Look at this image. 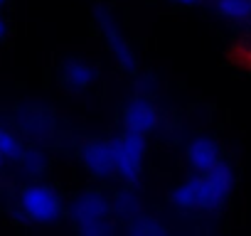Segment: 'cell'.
<instances>
[{
  "label": "cell",
  "mask_w": 251,
  "mask_h": 236,
  "mask_svg": "<svg viewBox=\"0 0 251 236\" xmlns=\"http://www.w3.org/2000/svg\"><path fill=\"white\" fill-rule=\"evenodd\" d=\"M20 163V167L27 172V175H40L42 170H45V155L40 153V150H27L25 148V153H23V158L18 160Z\"/></svg>",
  "instance_id": "cell-13"
},
{
  "label": "cell",
  "mask_w": 251,
  "mask_h": 236,
  "mask_svg": "<svg viewBox=\"0 0 251 236\" xmlns=\"http://www.w3.org/2000/svg\"><path fill=\"white\" fill-rule=\"evenodd\" d=\"M113 148V165L116 175H121L126 182H136L143 170V158H146V138L123 131L111 141Z\"/></svg>",
  "instance_id": "cell-2"
},
{
  "label": "cell",
  "mask_w": 251,
  "mask_h": 236,
  "mask_svg": "<svg viewBox=\"0 0 251 236\" xmlns=\"http://www.w3.org/2000/svg\"><path fill=\"white\" fill-rule=\"evenodd\" d=\"M5 3H8V0H0V8H3V5H5Z\"/></svg>",
  "instance_id": "cell-17"
},
{
  "label": "cell",
  "mask_w": 251,
  "mask_h": 236,
  "mask_svg": "<svg viewBox=\"0 0 251 236\" xmlns=\"http://www.w3.org/2000/svg\"><path fill=\"white\" fill-rule=\"evenodd\" d=\"M96 20H99V27H101L103 37L108 40V49H111V54L116 57V62H118L123 69L133 71V69H136V54H133L128 40L123 37V32H121V27H118V23H116V18H113L108 10H96Z\"/></svg>",
  "instance_id": "cell-5"
},
{
  "label": "cell",
  "mask_w": 251,
  "mask_h": 236,
  "mask_svg": "<svg viewBox=\"0 0 251 236\" xmlns=\"http://www.w3.org/2000/svg\"><path fill=\"white\" fill-rule=\"evenodd\" d=\"M173 3H177V5H197L200 0H173Z\"/></svg>",
  "instance_id": "cell-14"
},
{
  "label": "cell",
  "mask_w": 251,
  "mask_h": 236,
  "mask_svg": "<svg viewBox=\"0 0 251 236\" xmlns=\"http://www.w3.org/2000/svg\"><path fill=\"white\" fill-rule=\"evenodd\" d=\"M128 236H168V229L160 221H155L153 216L138 214L128 226Z\"/></svg>",
  "instance_id": "cell-10"
},
{
  "label": "cell",
  "mask_w": 251,
  "mask_h": 236,
  "mask_svg": "<svg viewBox=\"0 0 251 236\" xmlns=\"http://www.w3.org/2000/svg\"><path fill=\"white\" fill-rule=\"evenodd\" d=\"M0 153H3L5 160H20L23 153H25V145H23L20 136L8 131V128H0Z\"/></svg>",
  "instance_id": "cell-11"
},
{
  "label": "cell",
  "mask_w": 251,
  "mask_h": 236,
  "mask_svg": "<svg viewBox=\"0 0 251 236\" xmlns=\"http://www.w3.org/2000/svg\"><path fill=\"white\" fill-rule=\"evenodd\" d=\"M217 10L229 20H246L251 15V0H217Z\"/></svg>",
  "instance_id": "cell-12"
},
{
  "label": "cell",
  "mask_w": 251,
  "mask_h": 236,
  "mask_svg": "<svg viewBox=\"0 0 251 236\" xmlns=\"http://www.w3.org/2000/svg\"><path fill=\"white\" fill-rule=\"evenodd\" d=\"M187 163L195 172H207V170H212L214 165L222 163V150L212 138L197 136L187 145Z\"/></svg>",
  "instance_id": "cell-8"
},
{
  "label": "cell",
  "mask_w": 251,
  "mask_h": 236,
  "mask_svg": "<svg viewBox=\"0 0 251 236\" xmlns=\"http://www.w3.org/2000/svg\"><path fill=\"white\" fill-rule=\"evenodd\" d=\"M3 163H5V158H3V153H0V167H3Z\"/></svg>",
  "instance_id": "cell-16"
},
{
  "label": "cell",
  "mask_w": 251,
  "mask_h": 236,
  "mask_svg": "<svg viewBox=\"0 0 251 236\" xmlns=\"http://www.w3.org/2000/svg\"><path fill=\"white\" fill-rule=\"evenodd\" d=\"M234 187V170L222 160L207 172H197L173 192V204L180 209H219Z\"/></svg>",
  "instance_id": "cell-1"
},
{
  "label": "cell",
  "mask_w": 251,
  "mask_h": 236,
  "mask_svg": "<svg viewBox=\"0 0 251 236\" xmlns=\"http://www.w3.org/2000/svg\"><path fill=\"white\" fill-rule=\"evenodd\" d=\"M20 207L27 219L40 221V224H54L64 212L59 194L52 187L40 185V182H32L20 192Z\"/></svg>",
  "instance_id": "cell-3"
},
{
  "label": "cell",
  "mask_w": 251,
  "mask_h": 236,
  "mask_svg": "<svg viewBox=\"0 0 251 236\" xmlns=\"http://www.w3.org/2000/svg\"><path fill=\"white\" fill-rule=\"evenodd\" d=\"M69 214H72V221L76 224V229L81 231V229H89V226L106 224L108 216H111V204L103 194L89 189V192H81V194L74 197Z\"/></svg>",
  "instance_id": "cell-4"
},
{
  "label": "cell",
  "mask_w": 251,
  "mask_h": 236,
  "mask_svg": "<svg viewBox=\"0 0 251 236\" xmlns=\"http://www.w3.org/2000/svg\"><path fill=\"white\" fill-rule=\"evenodd\" d=\"M3 37H5V20L0 18V40H3Z\"/></svg>",
  "instance_id": "cell-15"
},
{
  "label": "cell",
  "mask_w": 251,
  "mask_h": 236,
  "mask_svg": "<svg viewBox=\"0 0 251 236\" xmlns=\"http://www.w3.org/2000/svg\"><path fill=\"white\" fill-rule=\"evenodd\" d=\"M158 108L148 101V98H133L123 111V126L128 133H136V136H148L158 128Z\"/></svg>",
  "instance_id": "cell-6"
},
{
  "label": "cell",
  "mask_w": 251,
  "mask_h": 236,
  "mask_svg": "<svg viewBox=\"0 0 251 236\" xmlns=\"http://www.w3.org/2000/svg\"><path fill=\"white\" fill-rule=\"evenodd\" d=\"M94 79H96V69H94L89 62H84V59H69V62L64 64V69H62V81H64V86L72 89V91H84V89H89Z\"/></svg>",
  "instance_id": "cell-9"
},
{
  "label": "cell",
  "mask_w": 251,
  "mask_h": 236,
  "mask_svg": "<svg viewBox=\"0 0 251 236\" xmlns=\"http://www.w3.org/2000/svg\"><path fill=\"white\" fill-rule=\"evenodd\" d=\"M81 163L84 167L94 175V177H108L116 172V165H113V148H111V141L103 143V141H91L84 145L81 150Z\"/></svg>",
  "instance_id": "cell-7"
}]
</instances>
